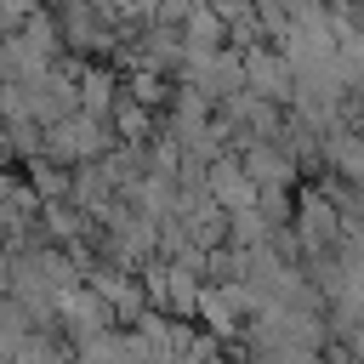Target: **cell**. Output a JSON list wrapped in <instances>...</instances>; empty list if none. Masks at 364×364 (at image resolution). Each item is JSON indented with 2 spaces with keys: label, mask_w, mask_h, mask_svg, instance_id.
Returning a JSON list of instances; mask_svg holds the SVG:
<instances>
[{
  "label": "cell",
  "mask_w": 364,
  "mask_h": 364,
  "mask_svg": "<svg viewBox=\"0 0 364 364\" xmlns=\"http://www.w3.org/2000/svg\"><path fill=\"white\" fill-rule=\"evenodd\" d=\"M239 57H245V91H262V97H273V102H290V91H296V68H290V57L279 51V40L245 46Z\"/></svg>",
  "instance_id": "cell-2"
},
{
  "label": "cell",
  "mask_w": 364,
  "mask_h": 364,
  "mask_svg": "<svg viewBox=\"0 0 364 364\" xmlns=\"http://www.w3.org/2000/svg\"><path fill=\"white\" fill-rule=\"evenodd\" d=\"M290 233H296L301 256H313V250H336V245H341V233H347V216H341V205H336L318 182H296Z\"/></svg>",
  "instance_id": "cell-1"
},
{
  "label": "cell",
  "mask_w": 364,
  "mask_h": 364,
  "mask_svg": "<svg viewBox=\"0 0 364 364\" xmlns=\"http://www.w3.org/2000/svg\"><path fill=\"white\" fill-rule=\"evenodd\" d=\"M239 165L250 171L256 188H296V182H307L301 165L284 154L279 136H250V142H239Z\"/></svg>",
  "instance_id": "cell-3"
},
{
  "label": "cell",
  "mask_w": 364,
  "mask_h": 364,
  "mask_svg": "<svg viewBox=\"0 0 364 364\" xmlns=\"http://www.w3.org/2000/svg\"><path fill=\"white\" fill-rule=\"evenodd\" d=\"M353 23H358V28H364V0H358V6H353Z\"/></svg>",
  "instance_id": "cell-5"
},
{
  "label": "cell",
  "mask_w": 364,
  "mask_h": 364,
  "mask_svg": "<svg viewBox=\"0 0 364 364\" xmlns=\"http://www.w3.org/2000/svg\"><path fill=\"white\" fill-rule=\"evenodd\" d=\"M74 85H80V108H91V114H108L114 97H119V80H114L108 68H80Z\"/></svg>",
  "instance_id": "cell-4"
}]
</instances>
